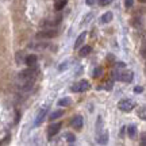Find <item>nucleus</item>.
Here are the masks:
<instances>
[{
    "label": "nucleus",
    "mask_w": 146,
    "mask_h": 146,
    "mask_svg": "<svg viewBox=\"0 0 146 146\" xmlns=\"http://www.w3.org/2000/svg\"><path fill=\"white\" fill-rule=\"evenodd\" d=\"M36 78V69H34L33 66H30L29 69H25L22 70L19 74H18V81L21 83H34Z\"/></svg>",
    "instance_id": "1"
},
{
    "label": "nucleus",
    "mask_w": 146,
    "mask_h": 146,
    "mask_svg": "<svg viewBox=\"0 0 146 146\" xmlns=\"http://www.w3.org/2000/svg\"><path fill=\"white\" fill-rule=\"evenodd\" d=\"M58 34L57 30H53V29H49V30H43V31H39L36 34V38L38 39H50V38H54V36Z\"/></svg>",
    "instance_id": "2"
},
{
    "label": "nucleus",
    "mask_w": 146,
    "mask_h": 146,
    "mask_svg": "<svg viewBox=\"0 0 146 146\" xmlns=\"http://www.w3.org/2000/svg\"><path fill=\"white\" fill-rule=\"evenodd\" d=\"M87 89H89V83L87 80H81L80 83L74 84L72 88H70V91H72V92H84V91H87Z\"/></svg>",
    "instance_id": "3"
},
{
    "label": "nucleus",
    "mask_w": 146,
    "mask_h": 146,
    "mask_svg": "<svg viewBox=\"0 0 146 146\" xmlns=\"http://www.w3.org/2000/svg\"><path fill=\"white\" fill-rule=\"evenodd\" d=\"M115 78L123 81V83H131L133 78H134V73L133 72H123V73L118 72V74H115Z\"/></svg>",
    "instance_id": "4"
},
{
    "label": "nucleus",
    "mask_w": 146,
    "mask_h": 146,
    "mask_svg": "<svg viewBox=\"0 0 146 146\" xmlns=\"http://www.w3.org/2000/svg\"><path fill=\"white\" fill-rule=\"evenodd\" d=\"M118 107H119L120 111H123V112H129V111H131V110H133L134 103H133L131 100H129V99H123V100H120V102H119Z\"/></svg>",
    "instance_id": "5"
},
{
    "label": "nucleus",
    "mask_w": 146,
    "mask_h": 146,
    "mask_svg": "<svg viewBox=\"0 0 146 146\" xmlns=\"http://www.w3.org/2000/svg\"><path fill=\"white\" fill-rule=\"evenodd\" d=\"M61 126H62L61 123H53V125H50L49 126V129H47V137L52 139V137H54L58 131H60Z\"/></svg>",
    "instance_id": "6"
},
{
    "label": "nucleus",
    "mask_w": 146,
    "mask_h": 146,
    "mask_svg": "<svg viewBox=\"0 0 146 146\" xmlns=\"http://www.w3.org/2000/svg\"><path fill=\"white\" fill-rule=\"evenodd\" d=\"M96 135H98V139H96V141H98V143H100V145H106V143L108 142V131L104 130V129L100 131L99 134H96Z\"/></svg>",
    "instance_id": "7"
},
{
    "label": "nucleus",
    "mask_w": 146,
    "mask_h": 146,
    "mask_svg": "<svg viewBox=\"0 0 146 146\" xmlns=\"http://www.w3.org/2000/svg\"><path fill=\"white\" fill-rule=\"evenodd\" d=\"M46 114H47V107H43V108L38 112L36 115V119H35V126H39L43 122V119L46 118Z\"/></svg>",
    "instance_id": "8"
},
{
    "label": "nucleus",
    "mask_w": 146,
    "mask_h": 146,
    "mask_svg": "<svg viewBox=\"0 0 146 146\" xmlns=\"http://www.w3.org/2000/svg\"><path fill=\"white\" fill-rule=\"evenodd\" d=\"M72 126L74 127V129H81L83 127V118L80 116V115H76V116H73L72 119Z\"/></svg>",
    "instance_id": "9"
},
{
    "label": "nucleus",
    "mask_w": 146,
    "mask_h": 146,
    "mask_svg": "<svg viewBox=\"0 0 146 146\" xmlns=\"http://www.w3.org/2000/svg\"><path fill=\"white\" fill-rule=\"evenodd\" d=\"M36 60H38V58H36L35 54H30V56H27V57L25 58V64L29 65V66H35Z\"/></svg>",
    "instance_id": "10"
},
{
    "label": "nucleus",
    "mask_w": 146,
    "mask_h": 146,
    "mask_svg": "<svg viewBox=\"0 0 146 146\" xmlns=\"http://www.w3.org/2000/svg\"><path fill=\"white\" fill-rule=\"evenodd\" d=\"M85 36H87V33L85 31L81 33V34L77 36V39H76V42H74V49H77V47H80L81 45H83L84 41H85Z\"/></svg>",
    "instance_id": "11"
},
{
    "label": "nucleus",
    "mask_w": 146,
    "mask_h": 146,
    "mask_svg": "<svg viewBox=\"0 0 146 146\" xmlns=\"http://www.w3.org/2000/svg\"><path fill=\"white\" fill-rule=\"evenodd\" d=\"M112 16H114L112 15V12H110L108 11V12H106L104 15L100 18V22H102V23H108V22L112 21Z\"/></svg>",
    "instance_id": "12"
},
{
    "label": "nucleus",
    "mask_w": 146,
    "mask_h": 146,
    "mask_svg": "<svg viewBox=\"0 0 146 146\" xmlns=\"http://www.w3.org/2000/svg\"><path fill=\"white\" fill-rule=\"evenodd\" d=\"M62 115H64V111H62V110H58V111H54V112H52V114H50L49 119H50V120H56V119H58V118H61Z\"/></svg>",
    "instance_id": "13"
},
{
    "label": "nucleus",
    "mask_w": 146,
    "mask_h": 146,
    "mask_svg": "<svg viewBox=\"0 0 146 146\" xmlns=\"http://www.w3.org/2000/svg\"><path fill=\"white\" fill-rule=\"evenodd\" d=\"M127 134H129V137L130 138H134L135 137V134H137V127L134 125H131V126H129L127 127Z\"/></svg>",
    "instance_id": "14"
},
{
    "label": "nucleus",
    "mask_w": 146,
    "mask_h": 146,
    "mask_svg": "<svg viewBox=\"0 0 146 146\" xmlns=\"http://www.w3.org/2000/svg\"><path fill=\"white\" fill-rule=\"evenodd\" d=\"M91 52H92V47L91 46H84L83 49L80 50V56H81V57H85V56H88Z\"/></svg>",
    "instance_id": "15"
},
{
    "label": "nucleus",
    "mask_w": 146,
    "mask_h": 146,
    "mask_svg": "<svg viewBox=\"0 0 146 146\" xmlns=\"http://www.w3.org/2000/svg\"><path fill=\"white\" fill-rule=\"evenodd\" d=\"M102 130H103V119H102V116H99L98 123H96V134H99Z\"/></svg>",
    "instance_id": "16"
},
{
    "label": "nucleus",
    "mask_w": 146,
    "mask_h": 146,
    "mask_svg": "<svg viewBox=\"0 0 146 146\" xmlns=\"http://www.w3.org/2000/svg\"><path fill=\"white\" fill-rule=\"evenodd\" d=\"M66 5V0H58L57 3H56V10L57 11H61Z\"/></svg>",
    "instance_id": "17"
},
{
    "label": "nucleus",
    "mask_w": 146,
    "mask_h": 146,
    "mask_svg": "<svg viewBox=\"0 0 146 146\" xmlns=\"http://www.w3.org/2000/svg\"><path fill=\"white\" fill-rule=\"evenodd\" d=\"M65 137H66V141H68L69 143H73V142L76 141V137L73 135L72 133H66V135Z\"/></svg>",
    "instance_id": "18"
},
{
    "label": "nucleus",
    "mask_w": 146,
    "mask_h": 146,
    "mask_svg": "<svg viewBox=\"0 0 146 146\" xmlns=\"http://www.w3.org/2000/svg\"><path fill=\"white\" fill-rule=\"evenodd\" d=\"M138 115H139V118H141V119H143V120L146 119V108L145 107H141V110L138 111Z\"/></svg>",
    "instance_id": "19"
},
{
    "label": "nucleus",
    "mask_w": 146,
    "mask_h": 146,
    "mask_svg": "<svg viewBox=\"0 0 146 146\" xmlns=\"http://www.w3.org/2000/svg\"><path fill=\"white\" fill-rule=\"evenodd\" d=\"M25 58H26V57L23 56V53L19 52L18 54H16V62H19V64H21L22 61H25Z\"/></svg>",
    "instance_id": "20"
},
{
    "label": "nucleus",
    "mask_w": 146,
    "mask_h": 146,
    "mask_svg": "<svg viewBox=\"0 0 146 146\" xmlns=\"http://www.w3.org/2000/svg\"><path fill=\"white\" fill-rule=\"evenodd\" d=\"M69 104H70V100L69 99H61L58 102V106H61V107H62V106L65 107V106H69Z\"/></svg>",
    "instance_id": "21"
},
{
    "label": "nucleus",
    "mask_w": 146,
    "mask_h": 146,
    "mask_svg": "<svg viewBox=\"0 0 146 146\" xmlns=\"http://www.w3.org/2000/svg\"><path fill=\"white\" fill-rule=\"evenodd\" d=\"M102 73H103V69H102V68H96L94 70V77H100V76H102Z\"/></svg>",
    "instance_id": "22"
},
{
    "label": "nucleus",
    "mask_w": 146,
    "mask_h": 146,
    "mask_svg": "<svg viewBox=\"0 0 146 146\" xmlns=\"http://www.w3.org/2000/svg\"><path fill=\"white\" fill-rule=\"evenodd\" d=\"M111 1H112V0H99V4L100 5H108V4H111Z\"/></svg>",
    "instance_id": "23"
},
{
    "label": "nucleus",
    "mask_w": 146,
    "mask_h": 146,
    "mask_svg": "<svg viewBox=\"0 0 146 146\" xmlns=\"http://www.w3.org/2000/svg\"><path fill=\"white\" fill-rule=\"evenodd\" d=\"M133 4H134V0H126V1H125V5L127 7V8L133 7Z\"/></svg>",
    "instance_id": "24"
},
{
    "label": "nucleus",
    "mask_w": 146,
    "mask_h": 146,
    "mask_svg": "<svg viewBox=\"0 0 146 146\" xmlns=\"http://www.w3.org/2000/svg\"><path fill=\"white\" fill-rule=\"evenodd\" d=\"M91 18H92V14H89V15H87V18H84V22L81 23V25H85V23H88Z\"/></svg>",
    "instance_id": "25"
},
{
    "label": "nucleus",
    "mask_w": 146,
    "mask_h": 146,
    "mask_svg": "<svg viewBox=\"0 0 146 146\" xmlns=\"http://www.w3.org/2000/svg\"><path fill=\"white\" fill-rule=\"evenodd\" d=\"M142 91H143L142 87H135V88H134V92H135V94H141Z\"/></svg>",
    "instance_id": "26"
},
{
    "label": "nucleus",
    "mask_w": 146,
    "mask_h": 146,
    "mask_svg": "<svg viewBox=\"0 0 146 146\" xmlns=\"http://www.w3.org/2000/svg\"><path fill=\"white\" fill-rule=\"evenodd\" d=\"M85 3L88 5H94L95 3H96V0H85Z\"/></svg>",
    "instance_id": "27"
},
{
    "label": "nucleus",
    "mask_w": 146,
    "mask_h": 146,
    "mask_svg": "<svg viewBox=\"0 0 146 146\" xmlns=\"http://www.w3.org/2000/svg\"><path fill=\"white\" fill-rule=\"evenodd\" d=\"M116 66L118 68H125V62H116Z\"/></svg>",
    "instance_id": "28"
},
{
    "label": "nucleus",
    "mask_w": 146,
    "mask_h": 146,
    "mask_svg": "<svg viewBox=\"0 0 146 146\" xmlns=\"http://www.w3.org/2000/svg\"><path fill=\"white\" fill-rule=\"evenodd\" d=\"M141 145H145V133H142V139H141Z\"/></svg>",
    "instance_id": "29"
},
{
    "label": "nucleus",
    "mask_w": 146,
    "mask_h": 146,
    "mask_svg": "<svg viewBox=\"0 0 146 146\" xmlns=\"http://www.w3.org/2000/svg\"><path fill=\"white\" fill-rule=\"evenodd\" d=\"M64 69H66V62H64V65L60 66V70H64Z\"/></svg>",
    "instance_id": "30"
},
{
    "label": "nucleus",
    "mask_w": 146,
    "mask_h": 146,
    "mask_svg": "<svg viewBox=\"0 0 146 146\" xmlns=\"http://www.w3.org/2000/svg\"><path fill=\"white\" fill-rule=\"evenodd\" d=\"M107 85H108V87H106L107 89H111V88H112V83H108Z\"/></svg>",
    "instance_id": "31"
},
{
    "label": "nucleus",
    "mask_w": 146,
    "mask_h": 146,
    "mask_svg": "<svg viewBox=\"0 0 146 146\" xmlns=\"http://www.w3.org/2000/svg\"><path fill=\"white\" fill-rule=\"evenodd\" d=\"M139 1H142V3H143V1H145V0H139Z\"/></svg>",
    "instance_id": "32"
}]
</instances>
